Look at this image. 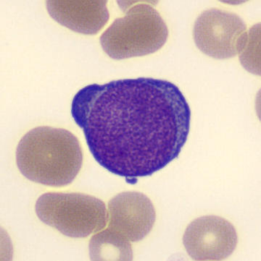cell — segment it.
<instances>
[{
  "label": "cell",
  "instance_id": "obj_6",
  "mask_svg": "<svg viewBox=\"0 0 261 261\" xmlns=\"http://www.w3.org/2000/svg\"><path fill=\"white\" fill-rule=\"evenodd\" d=\"M183 243L193 260H222L234 252L238 236L229 221L217 216H205L190 223Z\"/></svg>",
  "mask_w": 261,
  "mask_h": 261
},
{
  "label": "cell",
  "instance_id": "obj_9",
  "mask_svg": "<svg viewBox=\"0 0 261 261\" xmlns=\"http://www.w3.org/2000/svg\"><path fill=\"white\" fill-rule=\"evenodd\" d=\"M132 252L131 242L108 228L95 233L89 243L91 260H131Z\"/></svg>",
  "mask_w": 261,
  "mask_h": 261
},
{
  "label": "cell",
  "instance_id": "obj_1",
  "mask_svg": "<svg viewBox=\"0 0 261 261\" xmlns=\"http://www.w3.org/2000/svg\"><path fill=\"white\" fill-rule=\"evenodd\" d=\"M72 115L96 162L130 184L179 157L191 122L180 89L150 77L88 85L73 98Z\"/></svg>",
  "mask_w": 261,
  "mask_h": 261
},
{
  "label": "cell",
  "instance_id": "obj_7",
  "mask_svg": "<svg viewBox=\"0 0 261 261\" xmlns=\"http://www.w3.org/2000/svg\"><path fill=\"white\" fill-rule=\"evenodd\" d=\"M155 217L151 200L139 192L120 193L108 203V229L130 242L144 239L153 229Z\"/></svg>",
  "mask_w": 261,
  "mask_h": 261
},
{
  "label": "cell",
  "instance_id": "obj_4",
  "mask_svg": "<svg viewBox=\"0 0 261 261\" xmlns=\"http://www.w3.org/2000/svg\"><path fill=\"white\" fill-rule=\"evenodd\" d=\"M35 212L44 224L69 238H86L108 225L105 203L83 193H44L36 200Z\"/></svg>",
  "mask_w": 261,
  "mask_h": 261
},
{
  "label": "cell",
  "instance_id": "obj_8",
  "mask_svg": "<svg viewBox=\"0 0 261 261\" xmlns=\"http://www.w3.org/2000/svg\"><path fill=\"white\" fill-rule=\"evenodd\" d=\"M107 1H46V9L51 18L70 30L94 35L108 22L110 15Z\"/></svg>",
  "mask_w": 261,
  "mask_h": 261
},
{
  "label": "cell",
  "instance_id": "obj_3",
  "mask_svg": "<svg viewBox=\"0 0 261 261\" xmlns=\"http://www.w3.org/2000/svg\"><path fill=\"white\" fill-rule=\"evenodd\" d=\"M169 37V29L160 13L152 5L137 4L114 20L100 36V44L114 60L143 57L161 49Z\"/></svg>",
  "mask_w": 261,
  "mask_h": 261
},
{
  "label": "cell",
  "instance_id": "obj_5",
  "mask_svg": "<svg viewBox=\"0 0 261 261\" xmlns=\"http://www.w3.org/2000/svg\"><path fill=\"white\" fill-rule=\"evenodd\" d=\"M199 49L210 58H234L245 49L249 37L246 24L238 15L212 8L199 15L193 29Z\"/></svg>",
  "mask_w": 261,
  "mask_h": 261
},
{
  "label": "cell",
  "instance_id": "obj_2",
  "mask_svg": "<svg viewBox=\"0 0 261 261\" xmlns=\"http://www.w3.org/2000/svg\"><path fill=\"white\" fill-rule=\"evenodd\" d=\"M16 163L29 180L51 187L68 186L82 167V148L70 131L40 126L19 141Z\"/></svg>",
  "mask_w": 261,
  "mask_h": 261
}]
</instances>
